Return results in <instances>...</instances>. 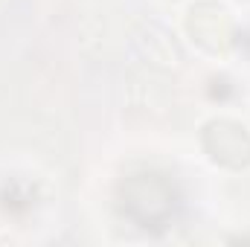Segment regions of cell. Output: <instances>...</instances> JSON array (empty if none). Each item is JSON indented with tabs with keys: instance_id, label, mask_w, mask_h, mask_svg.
<instances>
[{
	"instance_id": "obj_1",
	"label": "cell",
	"mask_w": 250,
	"mask_h": 247,
	"mask_svg": "<svg viewBox=\"0 0 250 247\" xmlns=\"http://www.w3.org/2000/svg\"><path fill=\"white\" fill-rule=\"evenodd\" d=\"M181 206V195L175 184L160 172H140L131 175L120 186V209L140 230L160 233L166 230Z\"/></svg>"
}]
</instances>
